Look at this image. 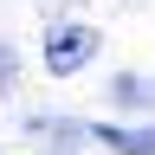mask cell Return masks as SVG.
Returning <instances> with one entry per match:
<instances>
[{"mask_svg":"<svg viewBox=\"0 0 155 155\" xmlns=\"http://www.w3.org/2000/svg\"><path fill=\"white\" fill-rule=\"evenodd\" d=\"M97 136L123 155H155V129H97Z\"/></svg>","mask_w":155,"mask_h":155,"instance_id":"7a4b0ae2","label":"cell"},{"mask_svg":"<svg viewBox=\"0 0 155 155\" xmlns=\"http://www.w3.org/2000/svg\"><path fill=\"white\" fill-rule=\"evenodd\" d=\"M91 52H97V32H91V26H58V32L45 39V71H58V78H65V71H78V65H84Z\"/></svg>","mask_w":155,"mask_h":155,"instance_id":"6da1fadb","label":"cell"}]
</instances>
